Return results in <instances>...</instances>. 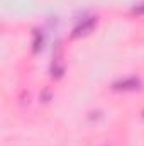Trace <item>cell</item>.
Segmentation results:
<instances>
[{"mask_svg": "<svg viewBox=\"0 0 144 146\" xmlns=\"http://www.w3.org/2000/svg\"><path fill=\"white\" fill-rule=\"evenodd\" d=\"M95 24H97V21H95V17H90V19H85L80 26H76L75 29H73V37H80V36H85V34H88L93 27H95Z\"/></svg>", "mask_w": 144, "mask_h": 146, "instance_id": "6da1fadb", "label": "cell"}, {"mask_svg": "<svg viewBox=\"0 0 144 146\" xmlns=\"http://www.w3.org/2000/svg\"><path fill=\"white\" fill-rule=\"evenodd\" d=\"M137 87H139V80L137 78H126V80L115 82L112 85L114 90H122V92H126V90H136Z\"/></svg>", "mask_w": 144, "mask_h": 146, "instance_id": "7a4b0ae2", "label": "cell"}, {"mask_svg": "<svg viewBox=\"0 0 144 146\" xmlns=\"http://www.w3.org/2000/svg\"><path fill=\"white\" fill-rule=\"evenodd\" d=\"M41 48H42V34H41L39 31H36V33H34V42H32V51L37 53Z\"/></svg>", "mask_w": 144, "mask_h": 146, "instance_id": "3957f363", "label": "cell"}, {"mask_svg": "<svg viewBox=\"0 0 144 146\" xmlns=\"http://www.w3.org/2000/svg\"><path fill=\"white\" fill-rule=\"evenodd\" d=\"M132 14H136V15H143L144 14V3H137V5H134V7H132Z\"/></svg>", "mask_w": 144, "mask_h": 146, "instance_id": "277c9868", "label": "cell"}]
</instances>
